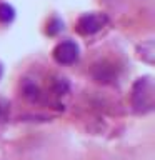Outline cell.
Here are the masks:
<instances>
[{
    "instance_id": "obj_1",
    "label": "cell",
    "mask_w": 155,
    "mask_h": 160,
    "mask_svg": "<svg viewBox=\"0 0 155 160\" xmlns=\"http://www.w3.org/2000/svg\"><path fill=\"white\" fill-rule=\"evenodd\" d=\"M132 103L138 113H147L153 108V83L150 78H140L132 90Z\"/></svg>"
},
{
    "instance_id": "obj_2",
    "label": "cell",
    "mask_w": 155,
    "mask_h": 160,
    "mask_svg": "<svg viewBox=\"0 0 155 160\" xmlns=\"http://www.w3.org/2000/svg\"><path fill=\"white\" fill-rule=\"evenodd\" d=\"M53 58L60 65H72L78 60V47L72 40L60 42L53 50Z\"/></svg>"
},
{
    "instance_id": "obj_3",
    "label": "cell",
    "mask_w": 155,
    "mask_h": 160,
    "mask_svg": "<svg viewBox=\"0 0 155 160\" xmlns=\"http://www.w3.org/2000/svg\"><path fill=\"white\" fill-rule=\"evenodd\" d=\"M105 23H107V17L103 13H87L78 18L77 30L82 35H92L95 32H98Z\"/></svg>"
},
{
    "instance_id": "obj_4",
    "label": "cell",
    "mask_w": 155,
    "mask_h": 160,
    "mask_svg": "<svg viewBox=\"0 0 155 160\" xmlns=\"http://www.w3.org/2000/svg\"><path fill=\"white\" fill-rule=\"evenodd\" d=\"M15 17V10L12 5H8V3H0V22H3V23H8V22H12Z\"/></svg>"
},
{
    "instance_id": "obj_5",
    "label": "cell",
    "mask_w": 155,
    "mask_h": 160,
    "mask_svg": "<svg viewBox=\"0 0 155 160\" xmlns=\"http://www.w3.org/2000/svg\"><path fill=\"white\" fill-rule=\"evenodd\" d=\"M2 73H3V70H2V65H0V78H2Z\"/></svg>"
},
{
    "instance_id": "obj_6",
    "label": "cell",
    "mask_w": 155,
    "mask_h": 160,
    "mask_svg": "<svg viewBox=\"0 0 155 160\" xmlns=\"http://www.w3.org/2000/svg\"><path fill=\"white\" fill-rule=\"evenodd\" d=\"M0 115H2V107H0Z\"/></svg>"
}]
</instances>
